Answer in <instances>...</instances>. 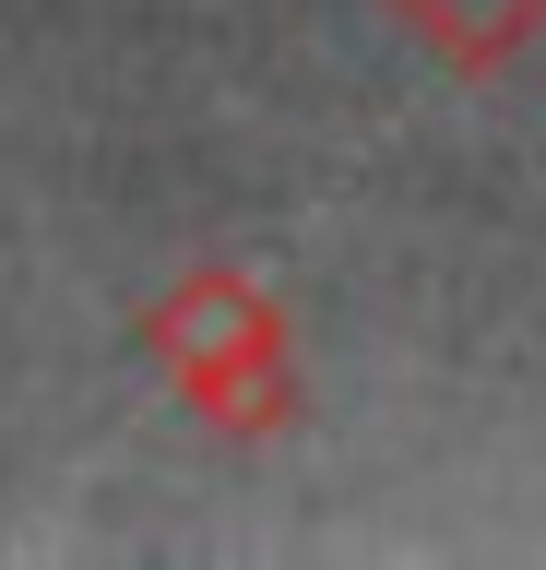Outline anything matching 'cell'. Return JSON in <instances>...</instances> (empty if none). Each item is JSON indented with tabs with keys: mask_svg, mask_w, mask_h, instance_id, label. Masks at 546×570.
Here are the masks:
<instances>
[{
	"mask_svg": "<svg viewBox=\"0 0 546 570\" xmlns=\"http://www.w3.org/2000/svg\"><path fill=\"white\" fill-rule=\"evenodd\" d=\"M155 356L179 368V392L202 416H238V428L286 416V333H274L250 274H190L155 309Z\"/></svg>",
	"mask_w": 546,
	"mask_h": 570,
	"instance_id": "6da1fadb",
	"label": "cell"
},
{
	"mask_svg": "<svg viewBox=\"0 0 546 570\" xmlns=\"http://www.w3.org/2000/svg\"><path fill=\"white\" fill-rule=\"evenodd\" d=\"M404 24L428 36L439 60H464V71H487V60H510L523 36L546 24V0H393Z\"/></svg>",
	"mask_w": 546,
	"mask_h": 570,
	"instance_id": "7a4b0ae2",
	"label": "cell"
}]
</instances>
